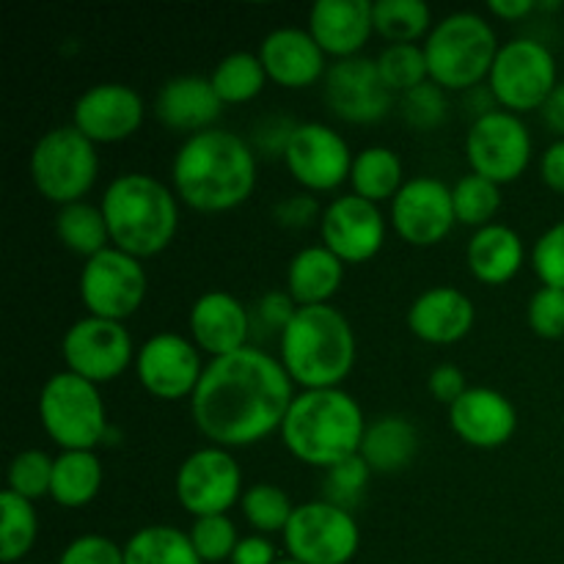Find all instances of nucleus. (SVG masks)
<instances>
[{
  "instance_id": "nucleus-1",
  "label": "nucleus",
  "mask_w": 564,
  "mask_h": 564,
  "mask_svg": "<svg viewBox=\"0 0 564 564\" xmlns=\"http://www.w3.org/2000/svg\"><path fill=\"white\" fill-rule=\"evenodd\" d=\"M284 364L259 347L213 358L191 397L198 433L220 449L253 446L281 430L295 394Z\"/></svg>"
},
{
  "instance_id": "nucleus-2",
  "label": "nucleus",
  "mask_w": 564,
  "mask_h": 564,
  "mask_svg": "<svg viewBox=\"0 0 564 564\" xmlns=\"http://www.w3.org/2000/svg\"><path fill=\"white\" fill-rule=\"evenodd\" d=\"M176 196L198 213H229L257 187V154L229 130H204L187 138L171 165Z\"/></svg>"
},
{
  "instance_id": "nucleus-3",
  "label": "nucleus",
  "mask_w": 564,
  "mask_h": 564,
  "mask_svg": "<svg viewBox=\"0 0 564 564\" xmlns=\"http://www.w3.org/2000/svg\"><path fill=\"white\" fill-rule=\"evenodd\" d=\"M364 433L361 405L341 389L303 391L281 424V438L292 457L325 471L356 457Z\"/></svg>"
},
{
  "instance_id": "nucleus-4",
  "label": "nucleus",
  "mask_w": 564,
  "mask_h": 564,
  "mask_svg": "<svg viewBox=\"0 0 564 564\" xmlns=\"http://www.w3.org/2000/svg\"><path fill=\"white\" fill-rule=\"evenodd\" d=\"M281 364L303 391L339 389L356 367V334L339 308L301 306L281 336Z\"/></svg>"
},
{
  "instance_id": "nucleus-5",
  "label": "nucleus",
  "mask_w": 564,
  "mask_h": 564,
  "mask_svg": "<svg viewBox=\"0 0 564 564\" xmlns=\"http://www.w3.org/2000/svg\"><path fill=\"white\" fill-rule=\"evenodd\" d=\"M110 242L135 259L158 257L180 229V204L160 180L149 174H121L102 196Z\"/></svg>"
},
{
  "instance_id": "nucleus-6",
  "label": "nucleus",
  "mask_w": 564,
  "mask_h": 564,
  "mask_svg": "<svg viewBox=\"0 0 564 564\" xmlns=\"http://www.w3.org/2000/svg\"><path fill=\"white\" fill-rule=\"evenodd\" d=\"M430 80L444 91H471L490 77L499 39L490 22L474 11H455L430 31L424 42Z\"/></svg>"
},
{
  "instance_id": "nucleus-7",
  "label": "nucleus",
  "mask_w": 564,
  "mask_h": 564,
  "mask_svg": "<svg viewBox=\"0 0 564 564\" xmlns=\"http://www.w3.org/2000/svg\"><path fill=\"white\" fill-rule=\"evenodd\" d=\"M39 419L50 441L64 452H94L108 435V413L99 389L75 372H58L39 394Z\"/></svg>"
},
{
  "instance_id": "nucleus-8",
  "label": "nucleus",
  "mask_w": 564,
  "mask_h": 564,
  "mask_svg": "<svg viewBox=\"0 0 564 564\" xmlns=\"http://www.w3.org/2000/svg\"><path fill=\"white\" fill-rule=\"evenodd\" d=\"M99 174L97 143L75 124L44 132L31 152V180L47 202L69 207L83 202Z\"/></svg>"
},
{
  "instance_id": "nucleus-9",
  "label": "nucleus",
  "mask_w": 564,
  "mask_h": 564,
  "mask_svg": "<svg viewBox=\"0 0 564 564\" xmlns=\"http://www.w3.org/2000/svg\"><path fill=\"white\" fill-rule=\"evenodd\" d=\"M556 86V58L545 44L534 39H512L501 44L488 77V88L501 110L516 116L540 110Z\"/></svg>"
},
{
  "instance_id": "nucleus-10",
  "label": "nucleus",
  "mask_w": 564,
  "mask_h": 564,
  "mask_svg": "<svg viewBox=\"0 0 564 564\" xmlns=\"http://www.w3.org/2000/svg\"><path fill=\"white\" fill-rule=\"evenodd\" d=\"M284 545L290 560L301 564H347L358 554L361 532L350 510L319 499L295 507Z\"/></svg>"
},
{
  "instance_id": "nucleus-11",
  "label": "nucleus",
  "mask_w": 564,
  "mask_h": 564,
  "mask_svg": "<svg viewBox=\"0 0 564 564\" xmlns=\"http://www.w3.org/2000/svg\"><path fill=\"white\" fill-rule=\"evenodd\" d=\"M147 284V270L141 259L110 246L83 264L80 301L88 308V317L124 323L141 308Z\"/></svg>"
},
{
  "instance_id": "nucleus-12",
  "label": "nucleus",
  "mask_w": 564,
  "mask_h": 564,
  "mask_svg": "<svg viewBox=\"0 0 564 564\" xmlns=\"http://www.w3.org/2000/svg\"><path fill=\"white\" fill-rule=\"evenodd\" d=\"M466 158L471 174L485 176L496 185H510L532 160V135L521 116L510 110H494V113L474 119L466 135Z\"/></svg>"
},
{
  "instance_id": "nucleus-13",
  "label": "nucleus",
  "mask_w": 564,
  "mask_h": 564,
  "mask_svg": "<svg viewBox=\"0 0 564 564\" xmlns=\"http://www.w3.org/2000/svg\"><path fill=\"white\" fill-rule=\"evenodd\" d=\"M176 499L193 518L226 516L242 499V471L220 446L193 452L176 471Z\"/></svg>"
},
{
  "instance_id": "nucleus-14",
  "label": "nucleus",
  "mask_w": 564,
  "mask_h": 564,
  "mask_svg": "<svg viewBox=\"0 0 564 564\" xmlns=\"http://www.w3.org/2000/svg\"><path fill=\"white\" fill-rule=\"evenodd\" d=\"M61 352L69 372L99 386L127 372L132 364V339L124 323L83 317L66 330Z\"/></svg>"
},
{
  "instance_id": "nucleus-15",
  "label": "nucleus",
  "mask_w": 564,
  "mask_h": 564,
  "mask_svg": "<svg viewBox=\"0 0 564 564\" xmlns=\"http://www.w3.org/2000/svg\"><path fill=\"white\" fill-rule=\"evenodd\" d=\"M284 160L297 185L312 193H328L350 180L356 158L339 132L323 121H308L297 124V130L292 132Z\"/></svg>"
},
{
  "instance_id": "nucleus-16",
  "label": "nucleus",
  "mask_w": 564,
  "mask_h": 564,
  "mask_svg": "<svg viewBox=\"0 0 564 564\" xmlns=\"http://www.w3.org/2000/svg\"><path fill=\"white\" fill-rule=\"evenodd\" d=\"M325 102L350 124H375L394 108V91L383 83L378 61L345 58L336 61L325 75Z\"/></svg>"
},
{
  "instance_id": "nucleus-17",
  "label": "nucleus",
  "mask_w": 564,
  "mask_h": 564,
  "mask_svg": "<svg viewBox=\"0 0 564 564\" xmlns=\"http://www.w3.org/2000/svg\"><path fill=\"white\" fill-rule=\"evenodd\" d=\"M135 372L149 394L174 402L193 397L204 375V364L191 339L180 334H158L138 350Z\"/></svg>"
},
{
  "instance_id": "nucleus-18",
  "label": "nucleus",
  "mask_w": 564,
  "mask_h": 564,
  "mask_svg": "<svg viewBox=\"0 0 564 564\" xmlns=\"http://www.w3.org/2000/svg\"><path fill=\"white\" fill-rule=\"evenodd\" d=\"M391 224L397 235L411 246H438L457 224L452 187L433 176H416L405 182L391 202Z\"/></svg>"
},
{
  "instance_id": "nucleus-19",
  "label": "nucleus",
  "mask_w": 564,
  "mask_h": 564,
  "mask_svg": "<svg viewBox=\"0 0 564 564\" xmlns=\"http://www.w3.org/2000/svg\"><path fill=\"white\" fill-rule=\"evenodd\" d=\"M323 246L345 264L369 262L386 242V220L378 204L356 196H339L323 209L319 218Z\"/></svg>"
},
{
  "instance_id": "nucleus-20",
  "label": "nucleus",
  "mask_w": 564,
  "mask_h": 564,
  "mask_svg": "<svg viewBox=\"0 0 564 564\" xmlns=\"http://www.w3.org/2000/svg\"><path fill=\"white\" fill-rule=\"evenodd\" d=\"M72 119L91 143H119L143 124V99L124 83H99L80 94Z\"/></svg>"
},
{
  "instance_id": "nucleus-21",
  "label": "nucleus",
  "mask_w": 564,
  "mask_h": 564,
  "mask_svg": "<svg viewBox=\"0 0 564 564\" xmlns=\"http://www.w3.org/2000/svg\"><path fill=\"white\" fill-rule=\"evenodd\" d=\"M449 424L463 444L474 449H499L516 435L518 413L496 389H468L449 408Z\"/></svg>"
},
{
  "instance_id": "nucleus-22",
  "label": "nucleus",
  "mask_w": 564,
  "mask_h": 564,
  "mask_svg": "<svg viewBox=\"0 0 564 564\" xmlns=\"http://www.w3.org/2000/svg\"><path fill=\"white\" fill-rule=\"evenodd\" d=\"M187 325L193 345L213 358H220L248 347L251 312L229 292H207L193 303Z\"/></svg>"
},
{
  "instance_id": "nucleus-23",
  "label": "nucleus",
  "mask_w": 564,
  "mask_h": 564,
  "mask_svg": "<svg viewBox=\"0 0 564 564\" xmlns=\"http://www.w3.org/2000/svg\"><path fill=\"white\" fill-rule=\"evenodd\" d=\"M257 55L268 72V80L284 88H308L328 75L323 47L303 28H279L268 33Z\"/></svg>"
},
{
  "instance_id": "nucleus-24",
  "label": "nucleus",
  "mask_w": 564,
  "mask_h": 564,
  "mask_svg": "<svg viewBox=\"0 0 564 564\" xmlns=\"http://www.w3.org/2000/svg\"><path fill=\"white\" fill-rule=\"evenodd\" d=\"M369 0H319L308 14V33L334 58H356L375 33Z\"/></svg>"
},
{
  "instance_id": "nucleus-25",
  "label": "nucleus",
  "mask_w": 564,
  "mask_h": 564,
  "mask_svg": "<svg viewBox=\"0 0 564 564\" xmlns=\"http://www.w3.org/2000/svg\"><path fill=\"white\" fill-rule=\"evenodd\" d=\"M408 328L427 345H455L474 328V303L455 286H433L408 308Z\"/></svg>"
},
{
  "instance_id": "nucleus-26",
  "label": "nucleus",
  "mask_w": 564,
  "mask_h": 564,
  "mask_svg": "<svg viewBox=\"0 0 564 564\" xmlns=\"http://www.w3.org/2000/svg\"><path fill=\"white\" fill-rule=\"evenodd\" d=\"M220 110H224V102L215 94L209 77L198 75L171 77L158 91V102H154V113L169 130L191 132V135L213 130Z\"/></svg>"
},
{
  "instance_id": "nucleus-27",
  "label": "nucleus",
  "mask_w": 564,
  "mask_h": 564,
  "mask_svg": "<svg viewBox=\"0 0 564 564\" xmlns=\"http://www.w3.org/2000/svg\"><path fill=\"white\" fill-rule=\"evenodd\" d=\"M345 281V262L325 246H308L286 268V292L297 306H328Z\"/></svg>"
},
{
  "instance_id": "nucleus-28",
  "label": "nucleus",
  "mask_w": 564,
  "mask_h": 564,
  "mask_svg": "<svg viewBox=\"0 0 564 564\" xmlns=\"http://www.w3.org/2000/svg\"><path fill=\"white\" fill-rule=\"evenodd\" d=\"M527 259V248L518 231L505 224H490L477 229V235L468 242V268L474 279L488 286L507 284L518 275Z\"/></svg>"
},
{
  "instance_id": "nucleus-29",
  "label": "nucleus",
  "mask_w": 564,
  "mask_h": 564,
  "mask_svg": "<svg viewBox=\"0 0 564 564\" xmlns=\"http://www.w3.org/2000/svg\"><path fill=\"white\" fill-rule=\"evenodd\" d=\"M419 452V433L408 419L383 416L369 424L358 455L378 474H397L413 463Z\"/></svg>"
},
{
  "instance_id": "nucleus-30",
  "label": "nucleus",
  "mask_w": 564,
  "mask_h": 564,
  "mask_svg": "<svg viewBox=\"0 0 564 564\" xmlns=\"http://www.w3.org/2000/svg\"><path fill=\"white\" fill-rule=\"evenodd\" d=\"M102 488V463L94 452H61L53 466L50 499L66 510L86 507Z\"/></svg>"
},
{
  "instance_id": "nucleus-31",
  "label": "nucleus",
  "mask_w": 564,
  "mask_h": 564,
  "mask_svg": "<svg viewBox=\"0 0 564 564\" xmlns=\"http://www.w3.org/2000/svg\"><path fill=\"white\" fill-rule=\"evenodd\" d=\"M352 193L367 202L378 204L391 198L402 191V160L394 149L389 147H369L356 154L350 171Z\"/></svg>"
},
{
  "instance_id": "nucleus-32",
  "label": "nucleus",
  "mask_w": 564,
  "mask_h": 564,
  "mask_svg": "<svg viewBox=\"0 0 564 564\" xmlns=\"http://www.w3.org/2000/svg\"><path fill=\"white\" fill-rule=\"evenodd\" d=\"M124 564H204L191 534L174 527H147L124 545Z\"/></svg>"
},
{
  "instance_id": "nucleus-33",
  "label": "nucleus",
  "mask_w": 564,
  "mask_h": 564,
  "mask_svg": "<svg viewBox=\"0 0 564 564\" xmlns=\"http://www.w3.org/2000/svg\"><path fill=\"white\" fill-rule=\"evenodd\" d=\"M55 235H58V240L69 251L80 253L86 259L97 257L105 248H110V231L102 207H94V204L86 202L61 207L58 218H55Z\"/></svg>"
},
{
  "instance_id": "nucleus-34",
  "label": "nucleus",
  "mask_w": 564,
  "mask_h": 564,
  "mask_svg": "<svg viewBox=\"0 0 564 564\" xmlns=\"http://www.w3.org/2000/svg\"><path fill=\"white\" fill-rule=\"evenodd\" d=\"M215 94L224 105H242L251 102L262 94L264 83H268V72H264L262 61L253 53H231L220 61L209 75Z\"/></svg>"
},
{
  "instance_id": "nucleus-35",
  "label": "nucleus",
  "mask_w": 564,
  "mask_h": 564,
  "mask_svg": "<svg viewBox=\"0 0 564 564\" xmlns=\"http://www.w3.org/2000/svg\"><path fill=\"white\" fill-rule=\"evenodd\" d=\"M0 562L17 564L33 549L39 534V518L33 501L3 490L0 494Z\"/></svg>"
},
{
  "instance_id": "nucleus-36",
  "label": "nucleus",
  "mask_w": 564,
  "mask_h": 564,
  "mask_svg": "<svg viewBox=\"0 0 564 564\" xmlns=\"http://www.w3.org/2000/svg\"><path fill=\"white\" fill-rule=\"evenodd\" d=\"M375 33L391 44H413L430 31L433 11L424 0H378L372 9Z\"/></svg>"
},
{
  "instance_id": "nucleus-37",
  "label": "nucleus",
  "mask_w": 564,
  "mask_h": 564,
  "mask_svg": "<svg viewBox=\"0 0 564 564\" xmlns=\"http://www.w3.org/2000/svg\"><path fill=\"white\" fill-rule=\"evenodd\" d=\"M452 202H455L457 224L485 229L499 213L501 191L496 182L485 180V176L466 174L452 187Z\"/></svg>"
},
{
  "instance_id": "nucleus-38",
  "label": "nucleus",
  "mask_w": 564,
  "mask_h": 564,
  "mask_svg": "<svg viewBox=\"0 0 564 564\" xmlns=\"http://www.w3.org/2000/svg\"><path fill=\"white\" fill-rule=\"evenodd\" d=\"M240 505H242V516H246V521L251 523L259 534L284 532L292 512H295L290 496H286L279 485H270V482L251 485V488L242 494Z\"/></svg>"
},
{
  "instance_id": "nucleus-39",
  "label": "nucleus",
  "mask_w": 564,
  "mask_h": 564,
  "mask_svg": "<svg viewBox=\"0 0 564 564\" xmlns=\"http://www.w3.org/2000/svg\"><path fill=\"white\" fill-rule=\"evenodd\" d=\"M380 77L391 91L408 94L430 80L427 55L419 44H389L378 58Z\"/></svg>"
},
{
  "instance_id": "nucleus-40",
  "label": "nucleus",
  "mask_w": 564,
  "mask_h": 564,
  "mask_svg": "<svg viewBox=\"0 0 564 564\" xmlns=\"http://www.w3.org/2000/svg\"><path fill=\"white\" fill-rule=\"evenodd\" d=\"M53 466L55 457H50L42 449H25L11 460L9 466V488L11 494L22 496L28 501H36L42 496H50L53 485Z\"/></svg>"
},
{
  "instance_id": "nucleus-41",
  "label": "nucleus",
  "mask_w": 564,
  "mask_h": 564,
  "mask_svg": "<svg viewBox=\"0 0 564 564\" xmlns=\"http://www.w3.org/2000/svg\"><path fill=\"white\" fill-rule=\"evenodd\" d=\"M191 543L196 549V554L202 556V562L218 564V562H231L237 543V527L231 523L229 516H209V518H196L191 527Z\"/></svg>"
},
{
  "instance_id": "nucleus-42",
  "label": "nucleus",
  "mask_w": 564,
  "mask_h": 564,
  "mask_svg": "<svg viewBox=\"0 0 564 564\" xmlns=\"http://www.w3.org/2000/svg\"><path fill=\"white\" fill-rule=\"evenodd\" d=\"M372 468L361 455L350 457V460L339 463V466L325 471V501L341 507V510H352L361 501L364 490H367Z\"/></svg>"
},
{
  "instance_id": "nucleus-43",
  "label": "nucleus",
  "mask_w": 564,
  "mask_h": 564,
  "mask_svg": "<svg viewBox=\"0 0 564 564\" xmlns=\"http://www.w3.org/2000/svg\"><path fill=\"white\" fill-rule=\"evenodd\" d=\"M402 119L413 127V130L430 132L435 127L444 124L446 110H449V102H446V91L438 86V83L427 80L422 86H416L413 91L402 94L400 99Z\"/></svg>"
},
{
  "instance_id": "nucleus-44",
  "label": "nucleus",
  "mask_w": 564,
  "mask_h": 564,
  "mask_svg": "<svg viewBox=\"0 0 564 564\" xmlns=\"http://www.w3.org/2000/svg\"><path fill=\"white\" fill-rule=\"evenodd\" d=\"M529 328L540 339H562L564 336V290L543 286L529 301Z\"/></svg>"
},
{
  "instance_id": "nucleus-45",
  "label": "nucleus",
  "mask_w": 564,
  "mask_h": 564,
  "mask_svg": "<svg viewBox=\"0 0 564 564\" xmlns=\"http://www.w3.org/2000/svg\"><path fill=\"white\" fill-rule=\"evenodd\" d=\"M532 264L538 279L543 286H554V290H564V220L551 226L532 251Z\"/></svg>"
},
{
  "instance_id": "nucleus-46",
  "label": "nucleus",
  "mask_w": 564,
  "mask_h": 564,
  "mask_svg": "<svg viewBox=\"0 0 564 564\" xmlns=\"http://www.w3.org/2000/svg\"><path fill=\"white\" fill-rule=\"evenodd\" d=\"M297 308L301 306L292 301L290 292H268L251 308V330H257V336H268V339L270 336H279L281 341Z\"/></svg>"
},
{
  "instance_id": "nucleus-47",
  "label": "nucleus",
  "mask_w": 564,
  "mask_h": 564,
  "mask_svg": "<svg viewBox=\"0 0 564 564\" xmlns=\"http://www.w3.org/2000/svg\"><path fill=\"white\" fill-rule=\"evenodd\" d=\"M58 564H124V549L102 534H83L66 545Z\"/></svg>"
},
{
  "instance_id": "nucleus-48",
  "label": "nucleus",
  "mask_w": 564,
  "mask_h": 564,
  "mask_svg": "<svg viewBox=\"0 0 564 564\" xmlns=\"http://www.w3.org/2000/svg\"><path fill=\"white\" fill-rule=\"evenodd\" d=\"M427 389L435 402H444V405L452 408L468 391L466 375H463V369L455 367V364H441V367H435L433 375H430Z\"/></svg>"
},
{
  "instance_id": "nucleus-49",
  "label": "nucleus",
  "mask_w": 564,
  "mask_h": 564,
  "mask_svg": "<svg viewBox=\"0 0 564 564\" xmlns=\"http://www.w3.org/2000/svg\"><path fill=\"white\" fill-rule=\"evenodd\" d=\"M317 218H323V213H319L317 198L312 196H290L275 207V220L286 229H306Z\"/></svg>"
},
{
  "instance_id": "nucleus-50",
  "label": "nucleus",
  "mask_w": 564,
  "mask_h": 564,
  "mask_svg": "<svg viewBox=\"0 0 564 564\" xmlns=\"http://www.w3.org/2000/svg\"><path fill=\"white\" fill-rule=\"evenodd\" d=\"M297 130L295 121H284V119H268L262 124V130L257 132V143L262 152H268L270 158H284L286 147L292 141V132Z\"/></svg>"
},
{
  "instance_id": "nucleus-51",
  "label": "nucleus",
  "mask_w": 564,
  "mask_h": 564,
  "mask_svg": "<svg viewBox=\"0 0 564 564\" xmlns=\"http://www.w3.org/2000/svg\"><path fill=\"white\" fill-rule=\"evenodd\" d=\"M275 545L264 534H251L237 543L231 564H275Z\"/></svg>"
},
{
  "instance_id": "nucleus-52",
  "label": "nucleus",
  "mask_w": 564,
  "mask_h": 564,
  "mask_svg": "<svg viewBox=\"0 0 564 564\" xmlns=\"http://www.w3.org/2000/svg\"><path fill=\"white\" fill-rule=\"evenodd\" d=\"M540 176H543V182L551 191L564 193V138L551 143L543 152V160H540Z\"/></svg>"
},
{
  "instance_id": "nucleus-53",
  "label": "nucleus",
  "mask_w": 564,
  "mask_h": 564,
  "mask_svg": "<svg viewBox=\"0 0 564 564\" xmlns=\"http://www.w3.org/2000/svg\"><path fill=\"white\" fill-rule=\"evenodd\" d=\"M540 113H543L545 124H549L551 130L564 135V83H560V86L554 88V94H551L549 102L540 108Z\"/></svg>"
},
{
  "instance_id": "nucleus-54",
  "label": "nucleus",
  "mask_w": 564,
  "mask_h": 564,
  "mask_svg": "<svg viewBox=\"0 0 564 564\" xmlns=\"http://www.w3.org/2000/svg\"><path fill=\"white\" fill-rule=\"evenodd\" d=\"M488 9L501 20H521V17L532 14L538 3L534 0H490Z\"/></svg>"
},
{
  "instance_id": "nucleus-55",
  "label": "nucleus",
  "mask_w": 564,
  "mask_h": 564,
  "mask_svg": "<svg viewBox=\"0 0 564 564\" xmlns=\"http://www.w3.org/2000/svg\"><path fill=\"white\" fill-rule=\"evenodd\" d=\"M275 564H301V562H295V560H279Z\"/></svg>"
}]
</instances>
